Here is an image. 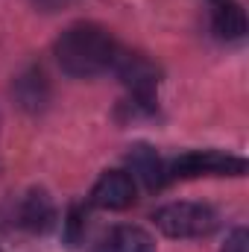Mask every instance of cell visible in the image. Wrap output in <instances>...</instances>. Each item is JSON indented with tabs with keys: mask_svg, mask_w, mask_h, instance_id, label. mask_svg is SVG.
<instances>
[{
	"mask_svg": "<svg viewBox=\"0 0 249 252\" xmlns=\"http://www.w3.org/2000/svg\"><path fill=\"white\" fill-rule=\"evenodd\" d=\"M153 220L167 238H208L220 223L217 211L211 205H202V202L161 205V208H156Z\"/></svg>",
	"mask_w": 249,
	"mask_h": 252,
	"instance_id": "cell-2",
	"label": "cell"
},
{
	"mask_svg": "<svg viewBox=\"0 0 249 252\" xmlns=\"http://www.w3.org/2000/svg\"><path fill=\"white\" fill-rule=\"evenodd\" d=\"M249 250V235L247 229H235L232 235H229V241H226V247L220 252H247Z\"/></svg>",
	"mask_w": 249,
	"mask_h": 252,
	"instance_id": "cell-11",
	"label": "cell"
},
{
	"mask_svg": "<svg viewBox=\"0 0 249 252\" xmlns=\"http://www.w3.org/2000/svg\"><path fill=\"white\" fill-rule=\"evenodd\" d=\"M15 97L18 103L27 109V112H41L50 100V85H47V76L41 73V67H30L24 70L18 79H15Z\"/></svg>",
	"mask_w": 249,
	"mask_h": 252,
	"instance_id": "cell-8",
	"label": "cell"
},
{
	"mask_svg": "<svg viewBox=\"0 0 249 252\" xmlns=\"http://www.w3.org/2000/svg\"><path fill=\"white\" fill-rule=\"evenodd\" d=\"M135 193L138 185L129 170H106L91 188V202L106 211H124L135 202Z\"/></svg>",
	"mask_w": 249,
	"mask_h": 252,
	"instance_id": "cell-5",
	"label": "cell"
},
{
	"mask_svg": "<svg viewBox=\"0 0 249 252\" xmlns=\"http://www.w3.org/2000/svg\"><path fill=\"white\" fill-rule=\"evenodd\" d=\"M53 217H56V208L50 202V196L44 190H30L21 202V223L30 229V232H44L53 226Z\"/></svg>",
	"mask_w": 249,
	"mask_h": 252,
	"instance_id": "cell-10",
	"label": "cell"
},
{
	"mask_svg": "<svg viewBox=\"0 0 249 252\" xmlns=\"http://www.w3.org/2000/svg\"><path fill=\"white\" fill-rule=\"evenodd\" d=\"M112 70H115V76L124 82L126 88L138 100H144V103L153 100V94H156V88L161 82V70H158V64L153 62L150 56L129 53V50H121V47H118L115 62H112Z\"/></svg>",
	"mask_w": 249,
	"mask_h": 252,
	"instance_id": "cell-4",
	"label": "cell"
},
{
	"mask_svg": "<svg viewBox=\"0 0 249 252\" xmlns=\"http://www.w3.org/2000/svg\"><path fill=\"white\" fill-rule=\"evenodd\" d=\"M115 56H118V44L112 32L100 24H88V21L73 24L56 41V62L73 79H91L112 70Z\"/></svg>",
	"mask_w": 249,
	"mask_h": 252,
	"instance_id": "cell-1",
	"label": "cell"
},
{
	"mask_svg": "<svg viewBox=\"0 0 249 252\" xmlns=\"http://www.w3.org/2000/svg\"><path fill=\"white\" fill-rule=\"evenodd\" d=\"M211 27L220 38L226 41H238L247 32V15L235 0H214V15H211Z\"/></svg>",
	"mask_w": 249,
	"mask_h": 252,
	"instance_id": "cell-9",
	"label": "cell"
},
{
	"mask_svg": "<svg viewBox=\"0 0 249 252\" xmlns=\"http://www.w3.org/2000/svg\"><path fill=\"white\" fill-rule=\"evenodd\" d=\"M41 12H56V9H64L67 3H73V0H32Z\"/></svg>",
	"mask_w": 249,
	"mask_h": 252,
	"instance_id": "cell-12",
	"label": "cell"
},
{
	"mask_svg": "<svg viewBox=\"0 0 249 252\" xmlns=\"http://www.w3.org/2000/svg\"><path fill=\"white\" fill-rule=\"evenodd\" d=\"M94 252H156V244L141 226H115L100 238Z\"/></svg>",
	"mask_w": 249,
	"mask_h": 252,
	"instance_id": "cell-7",
	"label": "cell"
},
{
	"mask_svg": "<svg viewBox=\"0 0 249 252\" xmlns=\"http://www.w3.org/2000/svg\"><path fill=\"white\" fill-rule=\"evenodd\" d=\"M173 176L193 179V176H244L247 161L241 156H229L220 150H190L173 161Z\"/></svg>",
	"mask_w": 249,
	"mask_h": 252,
	"instance_id": "cell-3",
	"label": "cell"
},
{
	"mask_svg": "<svg viewBox=\"0 0 249 252\" xmlns=\"http://www.w3.org/2000/svg\"><path fill=\"white\" fill-rule=\"evenodd\" d=\"M126 161H129V173H132V179H141L150 190H156V188L164 185L167 170H164V164H161V158L156 156L153 147H147V144L132 147V153L126 156Z\"/></svg>",
	"mask_w": 249,
	"mask_h": 252,
	"instance_id": "cell-6",
	"label": "cell"
}]
</instances>
